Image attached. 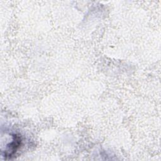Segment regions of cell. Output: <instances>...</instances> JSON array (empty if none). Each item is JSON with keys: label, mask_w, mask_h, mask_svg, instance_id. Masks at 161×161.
<instances>
[{"label": "cell", "mask_w": 161, "mask_h": 161, "mask_svg": "<svg viewBox=\"0 0 161 161\" xmlns=\"http://www.w3.org/2000/svg\"><path fill=\"white\" fill-rule=\"evenodd\" d=\"M21 143V138L19 136L14 135L13 136V142L8 146V150H6L5 156L6 157H11L14 152L16 151L18 148L19 147Z\"/></svg>", "instance_id": "6da1fadb"}]
</instances>
